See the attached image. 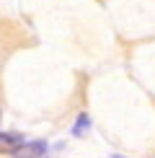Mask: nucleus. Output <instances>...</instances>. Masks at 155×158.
Here are the masks:
<instances>
[{
  "instance_id": "obj_2",
  "label": "nucleus",
  "mask_w": 155,
  "mask_h": 158,
  "mask_svg": "<svg viewBox=\"0 0 155 158\" xmlns=\"http://www.w3.org/2000/svg\"><path fill=\"white\" fill-rule=\"evenodd\" d=\"M23 145V135L18 132H0V153H16Z\"/></svg>"
},
{
  "instance_id": "obj_1",
  "label": "nucleus",
  "mask_w": 155,
  "mask_h": 158,
  "mask_svg": "<svg viewBox=\"0 0 155 158\" xmlns=\"http://www.w3.org/2000/svg\"><path fill=\"white\" fill-rule=\"evenodd\" d=\"M44 153H47V143L34 140V143H23V145L13 153V158H42Z\"/></svg>"
},
{
  "instance_id": "obj_3",
  "label": "nucleus",
  "mask_w": 155,
  "mask_h": 158,
  "mask_svg": "<svg viewBox=\"0 0 155 158\" xmlns=\"http://www.w3.org/2000/svg\"><path fill=\"white\" fill-rule=\"evenodd\" d=\"M88 124H90V122H88V117L83 114L80 119H78V124L73 127V132H75V135H83V132H85V130H88Z\"/></svg>"
},
{
  "instance_id": "obj_4",
  "label": "nucleus",
  "mask_w": 155,
  "mask_h": 158,
  "mask_svg": "<svg viewBox=\"0 0 155 158\" xmlns=\"http://www.w3.org/2000/svg\"><path fill=\"white\" fill-rule=\"evenodd\" d=\"M114 158H121V156H114Z\"/></svg>"
}]
</instances>
